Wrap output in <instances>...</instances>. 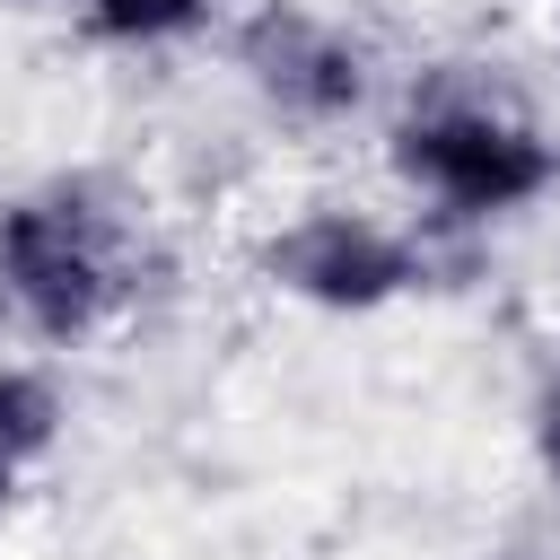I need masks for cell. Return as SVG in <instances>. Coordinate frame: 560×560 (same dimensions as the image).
Segmentation results:
<instances>
[{
	"instance_id": "obj_6",
	"label": "cell",
	"mask_w": 560,
	"mask_h": 560,
	"mask_svg": "<svg viewBox=\"0 0 560 560\" xmlns=\"http://www.w3.org/2000/svg\"><path fill=\"white\" fill-rule=\"evenodd\" d=\"M210 9L219 0H88V26L105 35V44H184V35H201L210 26Z\"/></svg>"
},
{
	"instance_id": "obj_4",
	"label": "cell",
	"mask_w": 560,
	"mask_h": 560,
	"mask_svg": "<svg viewBox=\"0 0 560 560\" xmlns=\"http://www.w3.org/2000/svg\"><path fill=\"white\" fill-rule=\"evenodd\" d=\"M262 280L324 315H376L429 280V254H420V236H402L368 210H306L262 245Z\"/></svg>"
},
{
	"instance_id": "obj_5",
	"label": "cell",
	"mask_w": 560,
	"mask_h": 560,
	"mask_svg": "<svg viewBox=\"0 0 560 560\" xmlns=\"http://www.w3.org/2000/svg\"><path fill=\"white\" fill-rule=\"evenodd\" d=\"M61 385L44 368H0V508L18 499L26 464H44L61 446Z\"/></svg>"
},
{
	"instance_id": "obj_7",
	"label": "cell",
	"mask_w": 560,
	"mask_h": 560,
	"mask_svg": "<svg viewBox=\"0 0 560 560\" xmlns=\"http://www.w3.org/2000/svg\"><path fill=\"white\" fill-rule=\"evenodd\" d=\"M534 455H542V472L560 481V385L534 402Z\"/></svg>"
},
{
	"instance_id": "obj_2",
	"label": "cell",
	"mask_w": 560,
	"mask_h": 560,
	"mask_svg": "<svg viewBox=\"0 0 560 560\" xmlns=\"http://www.w3.org/2000/svg\"><path fill=\"white\" fill-rule=\"evenodd\" d=\"M385 158L420 201H438V219H508L560 184V140L481 88L411 96Z\"/></svg>"
},
{
	"instance_id": "obj_1",
	"label": "cell",
	"mask_w": 560,
	"mask_h": 560,
	"mask_svg": "<svg viewBox=\"0 0 560 560\" xmlns=\"http://www.w3.org/2000/svg\"><path fill=\"white\" fill-rule=\"evenodd\" d=\"M140 289V219L96 184L61 175L0 210V298L44 341L105 332Z\"/></svg>"
},
{
	"instance_id": "obj_3",
	"label": "cell",
	"mask_w": 560,
	"mask_h": 560,
	"mask_svg": "<svg viewBox=\"0 0 560 560\" xmlns=\"http://www.w3.org/2000/svg\"><path fill=\"white\" fill-rule=\"evenodd\" d=\"M236 70H245V88L280 114V122H350L359 105H368V88H376V70H368V44L341 26V18H324V9H306V0H262L245 26H236Z\"/></svg>"
}]
</instances>
